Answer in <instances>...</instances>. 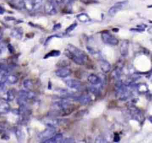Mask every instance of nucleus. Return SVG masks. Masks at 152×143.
I'll return each instance as SVG.
<instances>
[{
	"mask_svg": "<svg viewBox=\"0 0 152 143\" xmlns=\"http://www.w3.org/2000/svg\"><path fill=\"white\" fill-rule=\"evenodd\" d=\"M64 142H74V139L71 138H68L65 139L64 141H63Z\"/></svg>",
	"mask_w": 152,
	"mask_h": 143,
	"instance_id": "obj_29",
	"label": "nucleus"
},
{
	"mask_svg": "<svg viewBox=\"0 0 152 143\" xmlns=\"http://www.w3.org/2000/svg\"><path fill=\"white\" fill-rule=\"evenodd\" d=\"M48 1L50 2H52V3H53V4L56 5L61 4L62 2V0H48Z\"/></svg>",
	"mask_w": 152,
	"mask_h": 143,
	"instance_id": "obj_25",
	"label": "nucleus"
},
{
	"mask_svg": "<svg viewBox=\"0 0 152 143\" xmlns=\"http://www.w3.org/2000/svg\"><path fill=\"white\" fill-rule=\"evenodd\" d=\"M71 73H72L71 70L66 67H62L55 71L56 75L58 77H59L61 78H65L70 76Z\"/></svg>",
	"mask_w": 152,
	"mask_h": 143,
	"instance_id": "obj_7",
	"label": "nucleus"
},
{
	"mask_svg": "<svg viewBox=\"0 0 152 143\" xmlns=\"http://www.w3.org/2000/svg\"><path fill=\"white\" fill-rule=\"evenodd\" d=\"M43 0H33V11H37L40 8L43 4Z\"/></svg>",
	"mask_w": 152,
	"mask_h": 143,
	"instance_id": "obj_17",
	"label": "nucleus"
},
{
	"mask_svg": "<svg viewBox=\"0 0 152 143\" xmlns=\"http://www.w3.org/2000/svg\"><path fill=\"white\" fill-rule=\"evenodd\" d=\"M138 90L140 92H145L147 91V86L144 84H140L138 86Z\"/></svg>",
	"mask_w": 152,
	"mask_h": 143,
	"instance_id": "obj_22",
	"label": "nucleus"
},
{
	"mask_svg": "<svg viewBox=\"0 0 152 143\" xmlns=\"http://www.w3.org/2000/svg\"><path fill=\"white\" fill-rule=\"evenodd\" d=\"M62 2H64L66 4H71L72 2H73L75 0H62Z\"/></svg>",
	"mask_w": 152,
	"mask_h": 143,
	"instance_id": "obj_30",
	"label": "nucleus"
},
{
	"mask_svg": "<svg viewBox=\"0 0 152 143\" xmlns=\"http://www.w3.org/2000/svg\"><path fill=\"white\" fill-rule=\"evenodd\" d=\"M61 54V52L59 51V50H51L49 53H47L45 57H44V58H47L48 57H57V56H59Z\"/></svg>",
	"mask_w": 152,
	"mask_h": 143,
	"instance_id": "obj_18",
	"label": "nucleus"
},
{
	"mask_svg": "<svg viewBox=\"0 0 152 143\" xmlns=\"http://www.w3.org/2000/svg\"><path fill=\"white\" fill-rule=\"evenodd\" d=\"M23 86L25 89H32L33 86V82H31V80H29V79H26L25 80H24L23 83Z\"/></svg>",
	"mask_w": 152,
	"mask_h": 143,
	"instance_id": "obj_20",
	"label": "nucleus"
},
{
	"mask_svg": "<svg viewBox=\"0 0 152 143\" xmlns=\"http://www.w3.org/2000/svg\"><path fill=\"white\" fill-rule=\"evenodd\" d=\"M65 54L78 65H84L88 60L87 55L83 50L71 44L67 45Z\"/></svg>",
	"mask_w": 152,
	"mask_h": 143,
	"instance_id": "obj_1",
	"label": "nucleus"
},
{
	"mask_svg": "<svg viewBox=\"0 0 152 143\" xmlns=\"http://www.w3.org/2000/svg\"><path fill=\"white\" fill-rule=\"evenodd\" d=\"M44 11L47 15H53L56 14L57 13L56 5L48 1L44 5Z\"/></svg>",
	"mask_w": 152,
	"mask_h": 143,
	"instance_id": "obj_5",
	"label": "nucleus"
},
{
	"mask_svg": "<svg viewBox=\"0 0 152 143\" xmlns=\"http://www.w3.org/2000/svg\"><path fill=\"white\" fill-rule=\"evenodd\" d=\"M44 142H63V135L61 133L57 134L52 136L49 139L43 141Z\"/></svg>",
	"mask_w": 152,
	"mask_h": 143,
	"instance_id": "obj_12",
	"label": "nucleus"
},
{
	"mask_svg": "<svg viewBox=\"0 0 152 143\" xmlns=\"http://www.w3.org/2000/svg\"><path fill=\"white\" fill-rule=\"evenodd\" d=\"M7 47H8V50H9V51H10V53H12H12H14L15 50H14V48L13 46H12L11 44H8Z\"/></svg>",
	"mask_w": 152,
	"mask_h": 143,
	"instance_id": "obj_26",
	"label": "nucleus"
},
{
	"mask_svg": "<svg viewBox=\"0 0 152 143\" xmlns=\"http://www.w3.org/2000/svg\"><path fill=\"white\" fill-rule=\"evenodd\" d=\"M77 18L81 22H88L91 21L90 17L86 13H81L77 15Z\"/></svg>",
	"mask_w": 152,
	"mask_h": 143,
	"instance_id": "obj_15",
	"label": "nucleus"
},
{
	"mask_svg": "<svg viewBox=\"0 0 152 143\" xmlns=\"http://www.w3.org/2000/svg\"><path fill=\"white\" fill-rule=\"evenodd\" d=\"M77 26V23H74L71 25H70L68 28H66V29L65 30V32L67 33H69L70 32H71L72 31H73L75 28Z\"/></svg>",
	"mask_w": 152,
	"mask_h": 143,
	"instance_id": "obj_23",
	"label": "nucleus"
},
{
	"mask_svg": "<svg viewBox=\"0 0 152 143\" xmlns=\"http://www.w3.org/2000/svg\"><path fill=\"white\" fill-rule=\"evenodd\" d=\"M128 47H129V41L126 40H124L121 45L120 51L121 54L122 56L125 57L128 53Z\"/></svg>",
	"mask_w": 152,
	"mask_h": 143,
	"instance_id": "obj_10",
	"label": "nucleus"
},
{
	"mask_svg": "<svg viewBox=\"0 0 152 143\" xmlns=\"http://www.w3.org/2000/svg\"><path fill=\"white\" fill-rule=\"evenodd\" d=\"M5 83L3 80H0V92L4 90L5 88Z\"/></svg>",
	"mask_w": 152,
	"mask_h": 143,
	"instance_id": "obj_24",
	"label": "nucleus"
},
{
	"mask_svg": "<svg viewBox=\"0 0 152 143\" xmlns=\"http://www.w3.org/2000/svg\"><path fill=\"white\" fill-rule=\"evenodd\" d=\"M55 127L52 126H48V128L43 131V132H40L38 135V138L42 140L43 142L47 140L48 139H49L52 136L54 135L55 133Z\"/></svg>",
	"mask_w": 152,
	"mask_h": 143,
	"instance_id": "obj_4",
	"label": "nucleus"
},
{
	"mask_svg": "<svg viewBox=\"0 0 152 143\" xmlns=\"http://www.w3.org/2000/svg\"><path fill=\"white\" fill-rule=\"evenodd\" d=\"M5 48V46L4 45H2V44H0V55L2 54V53H3V50Z\"/></svg>",
	"mask_w": 152,
	"mask_h": 143,
	"instance_id": "obj_31",
	"label": "nucleus"
},
{
	"mask_svg": "<svg viewBox=\"0 0 152 143\" xmlns=\"http://www.w3.org/2000/svg\"><path fill=\"white\" fill-rule=\"evenodd\" d=\"M128 4V1L127 0L122 1L120 2H118L115 3L113 6H112L108 10V15L110 16H114L116 15L119 11L122 10L124 8H125L127 4Z\"/></svg>",
	"mask_w": 152,
	"mask_h": 143,
	"instance_id": "obj_2",
	"label": "nucleus"
},
{
	"mask_svg": "<svg viewBox=\"0 0 152 143\" xmlns=\"http://www.w3.org/2000/svg\"><path fill=\"white\" fill-rule=\"evenodd\" d=\"M15 135H16L18 141L19 142H21V141L23 139V138H24L23 132H21V131H20V129H17L15 131Z\"/></svg>",
	"mask_w": 152,
	"mask_h": 143,
	"instance_id": "obj_21",
	"label": "nucleus"
},
{
	"mask_svg": "<svg viewBox=\"0 0 152 143\" xmlns=\"http://www.w3.org/2000/svg\"><path fill=\"white\" fill-rule=\"evenodd\" d=\"M100 68L104 73H108L111 69L110 64L106 60H100L99 61Z\"/></svg>",
	"mask_w": 152,
	"mask_h": 143,
	"instance_id": "obj_11",
	"label": "nucleus"
},
{
	"mask_svg": "<svg viewBox=\"0 0 152 143\" xmlns=\"http://www.w3.org/2000/svg\"><path fill=\"white\" fill-rule=\"evenodd\" d=\"M61 27V25L60 24H55L54 26H53V30L55 31V30H59L60 28Z\"/></svg>",
	"mask_w": 152,
	"mask_h": 143,
	"instance_id": "obj_28",
	"label": "nucleus"
},
{
	"mask_svg": "<svg viewBox=\"0 0 152 143\" xmlns=\"http://www.w3.org/2000/svg\"><path fill=\"white\" fill-rule=\"evenodd\" d=\"M23 30L21 28H14L11 31V36L17 39H21L23 37Z\"/></svg>",
	"mask_w": 152,
	"mask_h": 143,
	"instance_id": "obj_13",
	"label": "nucleus"
},
{
	"mask_svg": "<svg viewBox=\"0 0 152 143\" xmlns=\"http://www.w3.org/2000/svg\"><path fill=\"white\" fill-rule=\"evenodd\" d=\"M101 38L102 41L107 44L111 46H116L118 44V40L112 34L108 31H104L102 32Z\"/></svg>",
	"mask_w": 152,
	"mask_h": 143,
	"instance_id": "obj_3",
	"label": "nucleus"
},
{
	"mask_svg": "<svg viewBox=\"0 0 152 143\" xmlns=\"http://www.w3.org/2000/svg\"><path fill=\"white\" fill-rule=\"evenodd\" d=\"M88 82L92 85H100L101 79L95 74H90L87 77Z\"/></svg>",
	"mask_w": 152,
	"mask_h": 143,
	"instance_id": "obj_9",
	"label": "nucleus"
},
{
	"mask_svg": "<svg viewBox=\"0 0 152 143\" xmlns=\"http://www.w3.org/2000/svg\"><path fill=\"white\" fill-rule=\"evenodd\" d=\"M4 9H3L2 8H1V7H0V14H3V13H4Z\"/></svg>",
	"mask_w": 152,
	"mask_h": 143,
	"instance_id": "obj_33",
	"label": "nucleus"
},
{
	"mask_svg": "<svg viewBox=\"0 0 152 143\" xmlns=\"http://www.w3.org/2000/svg\"><path fill=\"white\" fill-rule=\"evenodd\" d=\"M15 97V93L14 89H9L7 92L6 95V100L7 102L12 101Z\"/></svg>",
	"mask_w": 152,
	"mask_h": 143,
	"instance_id": "obj_16",
	"label": "nucleus"
},
{
	"mask_svg": "<svg viewBox=\"0 0 152 143\" xmlns=\"http://www.w3.org/2000/svg\"><path fill=\"white\" fill-rule=\"evenodd\" d=\"M78 100L81 104L83 105H87L88 103H90V102L91 101V98L89 95H84L80 96L78 98Z\"/></svg>",
	"mask_w": 152,
	"mask_h": 143,
	"instance_id": "obj_14",
	"label": "nucleus"
},
{
	"mask_svg": "<svg viewBox=\"0 0 152 143\" xmlns=\"http://www.w3.org/2000/svg\"><path fill=\"white\" fill-rule=\"evenodd\" d=\"M70 65V62L68 60H62L59 61L57 63H56V66L62 68V67H66Z\"/></svg>",
	"mask_w": 152,
	"mask_h": 143,
	"instance_id": "obj_19",
	"label": "nucleus"
},
{
	"mask_svg": "<svg viewBox=\"0 0 152 143\" xmlns=\"http://www.w3.org/2000/svg\"><path fill=\"white\" fill-rule=\"evenodd\" d=\"M119 141H120V137H119V135L118 134H115V135L114 136V138H113V141L116 142H118Z\"/></svg>",
	"mask_w": 152,
	"mask_h": 143,
	"instance_id": "obj_27",
	"label": "nucleus"
},
{
	"mask_svg": "<svg viewBox=\"0 0 152 143\" xmlns=\"http://www.w3.org/2000/svg\"><path fill=\"white\" fill-rule=\"evenodd\" d=\"M10 105L7 100L0 99V114H6L10 110Z\"/></svg>",
	"mask_w": 152,
	"mask_h": 143,
	"instance_id": "obj_8",
	"label": "nucleus"
},
{
	"mask_svg": "<svg viewBox=\"0 0 152 143\" xmlns=\"http://www.w3.org/2000/svg\"><path fill=\"white\" fill-rule=\"evenodd\" d=\"M65 83L66 86L71 89H78L81 85V83L80 80L74 79H68L65 80Z\"/></svg>",
	"mask_w": 152,
	"mask_h": 143,
	"instance_id": "obj_6",
	"label": "nucleus"
},
{
	"mask_svg": "<svg viewBox=\"0 0 152 143\" xmlns=\"http://www.w3.org/2000/svg\"><path fill=\"white\" fill-rule=\"evenodd\" d=\"M2 37H3V33L1 31H0V41L2 40Z\"/></svg>",
	"mask_w": 152,
	"mask_h": 143,
	"instance_id": "obj_32",
	"label": "nucleus"
}]
</instances>
